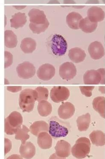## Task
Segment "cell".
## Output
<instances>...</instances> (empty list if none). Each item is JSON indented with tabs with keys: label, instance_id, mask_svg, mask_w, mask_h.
<instances>
[{
	"label": "cell",
	"instance_id": "4",
	"mask_svg": "<svg viewBox=\"0 0 105 159\" xmlns=\"http://www.w3.org/2000/svg\"><path fill=\"white\" fill-rule=\"evenodd\" d=\"M23 117L20 113L16 111L12 112L5 119L4 131L8 135L15 134L22 125Z\"/></svg>",
	"mask_w": 105,
	"mask_h": 159
},
{
	"label": "cell",
	"instance_id": "13",
	"mask_svg": "<svg viewBox=\"0 0 105 159\" xmlns=\"http://www.w3.org/2000/svg\"><path fill=\"white\" fill-rule=\"evenodd\" d=\"M55 154L60 158H66L71 153V145L68 142L64 140L59 141L55 147Z\"/></svg>",
	"mask_w": 105,
	"mask_h": 159
},
{
	"label": "cell",
	"instance_id": "15",
	"mask_svg": "<svg viewBox=\"0 0 105 159\" xmlns=\"http://www.w3.org/2000/svg\"><path fill=\"white\" fill-rule=\"evenodd\" d=\"M87 16L91 22L98 23L103 20L105 14L104 11L101 8L93 6L88 10Z\"/></svg>",
	"mask_w": 105,
	"mask_h": 159
},
{
	"label": "cell",
	"instance_id": "16",
	"mask_svg": "<svg viewBox=\"0 0 105 159\" xmlns=\"http://www.w3.org/2000/svg\"><path fill=\"white\" fill-rule=\"evenodd\" d=\"M19 153L22 157L24 158L31 159L36 153V148L31 142H26L24 144L22 143Z\"/></svg>",
	"mask_w": 105,
	"mask_h": 159
},
{
	"label": "cell",
	"instance_id": "35",
	"mask_svg": "<svg viewBox=\"0 0 105 159\" xmlns=\"http://www.w3.org/2000/svg\"><path fill=\"white\" fill-rule=\"evenodd\" d=\"M99 3L98 0H88L86 2L87 4H99Z\"/></svg>",
	"mask_w": 105,
	"mask_h": 159
},
{
	"label": "cell",
	"instance_id": "25",
	"mask_svg": "<svg viewBox=\"0 0 105 159\" xmlns=\"http://www.w3.org/2000/svg\"><path fill=\"white\" fill-rule=\"evenodd\" d=\"M98 25V23L91 22L87 17L80 21L79 27L84 33H90L95 30Z\"/></svg>",
	"mask_w": 105,
	"mask_h": 159
},
{
	"label": "cell",
	"instance_id": "37",
	"mask_svg": "<svg viewBox=\"0 0 105 159\" xmlns=\"http://www.w3.org/2000/svg\"><path fill=\"white\" fill-rule=\"evenodd\" d=\"M99 91H100L103 94H105V87L104 86H99Z\"/></svg>",
	"mask_w": 105,
	"mask_h": 159
},
{
	"label": "cell",
	"instance_id": "2",
	"mask_svg": "<svg viewBox=\"0 0 105 159\" xmlns=\"http://www.w3.org/2000/svg\"><path fill=\"white\" fill-rule=\"evenodd\" d=\"M37 93L35 90L25 89L21 92L19 104L23 112L30 113L33 111L35 102L37 101Z\"/></svg>",
	"mask_w": 105,
	"mask_h": 159
},
{
	"label": "cell",
	"instance_id": "30",
	"mask_svg": "<svg viewBox=\"0 0 105 159\" xmlns=\"http://www.w3.org/2000/svg\"><path fill=\"white\" fill-rule=\"evenodd\" d=\"M37 93V101L39 102L42 100L48 99L49 91L44 87H38L35 89Z\"/></svg>",
	"mask_w": 105,
	"mask_h": 159
},
{
	"label": "cell",
	"instance_id": "19",
	"mask_svg": "<svg viewBox=\"0 0 105 159\" xmlns=\"http://www.w3.org/2000/svg\"><path fill=\"white\" fill-rule=\"evenodd\" d=\"M30 129L32 134L38 136L41 132H49V125L45 121H38L33 123Z\"/></svg>",
	"mask_w": 105,
	"mask_h": 159
},
{
	"label": "cell",
	"instance_id": "12",
	"mask_svg": "<svg viewBox=\"0 0 105 159\" xmlns=\"http://www.w3.org/2000/svg\"><path fill=\"white\" fill-rule=\"evenodd\" d=\"M88 51L91 58L95 60L100 59L105 54L103 45L98 41L91 43L88 46Z\"/></svg>",
	"mask_w": 105,
	"mask_h": 159
},
{
	"label": "cell",
	"instance_id": "38",
	"mask_svg": "<svg viewBox=\"0 0 105 159\" xmlns=\"http://www.w3.org/2000/svg\"><path fill=\"white\" fill-rule=\"evenodd\" d=\"M48 4H60L59 1H57V0H51V1H50L49 2H48Z\"/></svg>",
	"mask_w": 105,
	"mask_h": 159
},
{
	"label": "cell",
	"instance_id": "32",
	"mask_svg": "<svg viewBox=\"0 0 105 159\" xmlns=\"http://www.w3.org/2000/svg\"><path fill=\"white\" fill-rule=\"evenodd\" d=\"M81 92L87 97H90L92 95V91L95 88L94 86H79Z\"/></svg>",
	"mask_w": 105,
	"mask_h": 159
},
{
	"label": "cell",
	"instance_id": "11",
	"mask_svg": "<svg viewBox=\"0 0 105 159\" xmlns=\"http://www.w3.org/2000/svg\"><path fill=\"white\" fill-rule=\"evenodd\" d=\"M55 73L56 70L52 65L45 63L40 66L37 71V75L42 80L48 81L55 76Z\"/></svg>",
	"mask_w": 105,
	"mask_h": 159
},
{
	"label": "cell",
	"instance_id": "22",
	"mask_svg": "<svg viewBox=\"0 0 105 159\" xmlns=\"http://www.w3.org/2000/svg\"><path fill=\"white\" fill-rule=\"evenodd\" d=\"M91 141L94 145L98 147L103 146L105 144V134L100 130L93 131L89 135Z\"/></svg>",
	"mask_w": 105,
	"mask_h": 159
},
{
	"label": "cell",
	"instance_id": "31",
	"mask_svg": "<svg viewBox=\"0 0 105 159\" xmlns=\"http://www.w3.org/2000/svg\"><path fill=\"white\" fill-rule=\"evenodd\" d=\"M4 58H5V63H4V68L6 69L9 67L13 63V55L11 53L7 51L4 52Z\"/></svg>",
	"mask_w": 105,
	"mask_h": 159
},
{
	"label": "cell",
	"instance_id": "5",
	"mask_svg": "<svg viewBox=\"0 0 105 159\" xmlns=\"http://www.w3.org/2000/svg\"><path fill=\"white\" fill-rule=\"evenodd\" d=\"M91 147V144L89 139L86 137L80 138L72 148V154L76 158H84L90 153Z\"/></svg>",
	"mask_w": 105,
	"mask_h": 159
},
{
	"label": "cell",
	"instance_id": "1",
	"mask_svg": "<svg viewBox=\"0 0 105 159\" xmlns=\"http://www.w3.org/2000/svg\"><path fill=\"white\" fill-rule=\"evenodd\" d=\"M28 16L30 22L29 27L34 34H40L48 28L49 22L43 11L32 9L29 12Z\"/></svg>",
	"mask_w": 105,
	"mask_h": 159
},
{
	"label": "cell",
	"instance_id": "33",
	"mask_svg": "<svg viewBox=\"0 0 105 159\" xmlns=\"http://www.w3.org/2000/svg\"><path fill=\"white\" fill-rule=\"evenodd\" d=\"M5 147H4V154L6 155L10 151L12 148L11 142L10 140L5 138Z\"/></svg>",
	"mask_w": 105,
	"mask_h": 159
},
{
	"label": "cell",
	"instance_id": "29",
	"mask_svg": "<svg viewBox=\"0 0 105 159\" xmlns=\"http://www.w3.org/2000/svg\"><path fill=\"white\" fill-rule=\"evenodd\" d=\"M30 131V130L27 128V127L22 125L15 134V139L21 140L22 144H25L26 140L30 138L29 135L28 134Z\"/></svg>",
	"mask_w": 105,
	"mask_h": 159
},
{
	"label": "cell",
	"instance_id": "17",
	"mask_svg": "<svg viewBox=\"0 0 105 159\" xmlns=\"http://www.w3.org/2000/svg\"><path fill=\"white\" fill-rule=\"evenodd\" d=\"M38 144L42 149H48L52 145V139L47 132H42L38 136Z\"/></svg>",
	"mask_w": 105,
	"mask_h": 159
},
{
	"label": "cell",
	"instance_id": "9",
	"mask_svg": "<svg viewBox=\"0 0 105 159\" xmlns=\"http://www.w3.org/2000/svg\"><path fill=\"white\" fill-rule=\"evenodd\" d=\"M18 75L21 78L30 79L34 76L36 73V69L32 63L27 61L19 64L16 68Z\"/></svg>",
	"mask_w": 105,
	"mask_h": 159
},
{
	"label": "cell",
	"instance_id": "34",
	"mask_svg": "<svg viewBox=\"0 0 105 159\" xmlns=\"http://www.w3.org/2000/svg\"><path fill=\"white\" fill-rule=\"evenodd\" d=\"M21 86H8L7 87L8 91L12 92H17L22 90Z\"/></svg>",
	"mask_w": 105,
	"mask_h": 159
},
{
	"label": "cell",
	"instance_id": "39",
	"mask_svg": "<svg viewBox=\"0 0 105 159\" xmlns=\"http://www.w3.org/2000/svg\"><path fill=\"white\" fill-rule=\"evenodd\" d=\"M13 7H15V8L17 9H18V10H22V9L25 8V7H26V6H14Z\"/></svg>",
	"mask_w": 105,
	"mask_h": 159
},
{
	"label": "cell",
	"instance_id": "6",
	"mask_svg": "<svg viewBox=\"0 0 105 159\" xmlns=\"http://www.w3.org/2000/svg\"><path fill=\"white\" fill-rule=\"evenodd\" d=\"M84 83L86 84H105V70L100 68L87 71L83 76Z\"/></svg>",
	"mask_w": 105,
	"mask_h": 159
},
{
	"label": "cell",
	"instance_id": "27",
	"mask_svg": "<svg viewBox=\"0 0 105 159\" xmlns=\"http://www.w3.org/2000/svg\"><path fill=\"white\" fill-rule=\"evenodd\" d=\"M91 122V115L89 113L79 116L77 120L78 130L80 132L87 131L89 128Z\"/></svg>",
	"mask_w": 105,
	"mask_h": 159
},
{
	"label": "cell",
	"instance_id": "10",
	"mask_svg": "<svg viewBox=\"0 0 105 159\" xmlns=\"http://www.w3.org/2000/svg\"><path fill=\"white\" fill-rule=\"evenodd\" d=\"M59 75L63 80H71L77 74V69L73 63L67 62L62 64L59 67Z\"/></svg>",
	"mask_w": 105,
	"mask_h": 159
},
{
	"label": "cell",
	"instance_id": "7",
	"mask_svg": "<svg viewBox=\"0 0 105 159\" xmlns=\"http://www.w3.org/2000/svg\"><path fill=\"white\" fill-rule=\"evenodd\" d=\"M68 48V44L66 39L62 35L56 34L51 40V48L55 55L62 56L66 54Z\"/></svg>",
	"mask_w": 105,
	"mask_h": 159
},
{
	"label": "cell",
	"instance_id": "41",
	"mask_svg": "<svg viewBox=\"0 0 105 159\" xmlns=\"http://www.w3.org/2000/svg\"><path fill=\"white\" fill-rule=\"evenodd\" d=\"M103 2V3L105 4V0H102Z\"/></svg>",
	"mask_w": 105,
	"mask_h": 159
},
{
	"label": "cell",
	"instance_id": "21",
	"mask_svg": "<svg viewBox=\"0 0 105 159\" xmlns=\"http://www.w3.org/2000/svg\"><path fill=\"white\" fill-rule=\"evenodd\" d=\"M26 16L25 13H16L12 16V18L10 20L11 27L15 29L22 27L26 24Z\"/></svg>",
	"mask_w": 105,
	"mask_h": 159
},
{
	"label": "cell",
	"instance_id": "18",
	"mask_svg": "<svg viewBox=\"0 0 105 159\" xmlns=\"http://www.w3.org/2000/svg\"><path fill=\"white\" fill-rule=\"evenodd\" d=\"M85 51L79 48H71L68 52V57L72 61L75 63H79L83 61L86 57Z\"/></svg>",
	"mask_w": 105,
	"mask_h": 159
},
{
	"label": "cell",
	"instance_id": "26",
	"mask_svg": "<svg viewBox=\"0 0 105 159\" xmlns=\"http://www.w3.org/2000/svg\"><path fill=\"white\" fill-rule=\"evenodd\" d=\"M92 106L94 110L98 112L101 117L105 118V98L103 96L95 98L93 101Z\"/></svg>",
	"mask_w": 105,
	"mask_h": 159
},
{
	"label": "cell",
	"instance_id": "8",
	"mask_svg": "<svg viewBox=\"0 0 105 159\" xmlns=\"http://www.w3.org/2000/svg\"><path fill=\"white\" fill-rule=\"evenodd\" d=\"M70 96V91L64 86H55L51 90L50 97L52 101L58 103L68 99Z\"/></svg>",
	"mask_w": 105,
	"mask_h": 159
},
{
	"label": "cell",
	"instance_id": "28",
	"mask_svg": "<svg viewBox=\"0 0 105 159\" xmlns=\"http://www.w3.org/2000/svg\"><path fill=\"white\" fill-rule=\"evenodd\" d=\"M37 110L40 115L46 117L50 115L51 113L52 107L49 102L46 100H42L38 102Z\"/></svg>",
	"mask_w": 105,
	"mask_h": 159
},
{
	"label": "cell",
	"instance_id": "20",
	"mask_svg": "<svg viewBox=\"0 0 105 159\" xmlns=\"http://www.w3.org/2000/svg\"><path fill=\"white\" fill-rule=\"evenodd\" d=\"M83 19V16L79 13L72 12L67 16L66 23L71 29L78 30L79 29V23Z\"/></svg>",
	"mask_w": 105,
	"mask_h": 159
},
{
	"label": "cell",
	"instance_id": "3",
	"mask_svg": "<svg viewBox=\"0 0 105 159\" xmlns=\"http://www.w3.org/2000/svg\"><path fill=\"white\" fill-rule=\"evenodd\" d=\"M49 123V133L54 138L65 137L69 133L70 129L69 124L59 120L56 116L51 117Z\"/></svg>",
	"mask_w": 105,
	"mask_h": 159
},
{
	"label": "cell",
	"instance_id": "24",
	"mask_svg": "<svg viewBox=\"0 0 105 159\" xmlns=\"http://www.w3.org/2000/svg\"><path fill=\"white\" fill-rule=\"evenodd\" d=\"M18 44L17 37L14 32L7 30L4 32V44L8 48H15Z\"/></svg>",
	"mask_w": 105,
	"mask_h": 159
},
{
	"label": "cell",
	"instance_id": "36",
	"mask_svg": "<svg viewBox=\"0 0 105 159\" xmlns=\"http://www.w3.org/2000/svg\"><path fill=\"white\" fill-rule=\"evenodd\" d=\"M63 4H75L76 2L74 0H64Z\"/></svg>",
	"mask_w": 105,
	"mask_h": 159
},
{
	"label": "cell",
	"instance_id": "40",
	"mask_svg": "<svg viewBox=\"0 0 105 159\" xmlns=\"http://www.w3.org/2000/svg\"><path fill=\"white\" fill-rule=\"evenodd\" d=\"M73 7L75 8H77V9H80V8H82L84 7V6H73Z\"/></svg>",
	"mask_w": 105,
	"mask_h": 159
},
{
	"label": "cell",
	"instance_id": "14",
	"mask_svg": "<svg viewBox=\"0 0 105 159\" xmlns=\"http://www.w3.org/2000/svg\"><path fill=\"white\" fill-rule=\"evenodd\" d=\"M75 111V107L73 104L70 102H65L59 107L58 114L61 119L68 120L74 115Z\"/></svg>",
	"mask_w": 105,
	"mask_h": 159
},
{
	"label": "cell",
	"instance_id": "23",
	"mask_svg": "<svg viewBox=\"0 0 105 159\" xmlns=\"http://www.w3.org/2000/svg\"><path fill=\"white\" fill-rule=\"evenodd\" d=\"M20 48L25 54H30L36 49V42L31 38H26L21 42Z\"/></svg>",
	"mask_w": 105,
	"mask_h": 159
}]
</instances>
